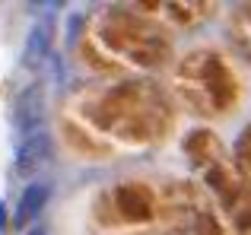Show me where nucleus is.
<instances>
[{"mask_svg": "<svg viewBox=\"0 0 251 235\" xmlns=\"http://www.w3.org/2000/svg\"><path fill=\"white\" fill-rule=\"evenodd\" d=\"M13 121H16V130L23 134V140H29L35 134H45V89L42 86H29L16 99Z\"/></svg>", "mask_w": 251, "mask_h": 235, "instance_id": "1", "label": "nucleus"}, {"mask_svg": "<svg viewBox=\"0 0 251 235\" xmlns=\"http://www.w3.org/2000/svg\"><path fill=\"white\" fill-rule=\"evenodd\" d=\"M51 156H54V140L48 137V130L29 137V140H23L19 149H16V172L29 178V175H35L38 168L48 165Z\"/></svg>", "mask_w": 251, "mask_h": 235, "instance_id": "2", "label": "nucleus"}, {"mask_svg": "<svg viewBox=\"0 0 251 235\" xmlns=\"http://www.w3.org/2000/svg\"><path fill=\"white\" fill-rule=\"evenodd\" d=\"M51 42H54V23H51V19H38V23L32 25L29 38H25V54H23L25 67L45 64V57L51 54Z\"/></svg>", "mask_w": 251, "mask_h": 235, "instance_id": "3", "label": "nucleus"}, {"mask_svg": "<svg viewBox=\"0 0 251 235\" xmlns=\"http://www.w3.org/2000/svg\"><path fill=\"white\" fill-rule=\"evenodd\" d=\"M48 197H51V185L48 181H32V185L23 191V197H19V207H16V213H13V223L16 226L32 223V219L45 210Z\"/></svg>", "mask_w": 251, "mask_h": 235, "instance_id": "4", "label": "nucleus"}, {"mask_svg": "<svg viewBox=\"0 0 251 235\" xmlns=\"http://www.w3.org/2000/svg\"><path fill=\"white\" fill-rule=\"evenodd\" d=\"M29 235H45V229H32V232H29Z\"/></svg>", "mask_w": 251, "mask_h": 235, "instance_id": "5", "label": "nucleus"}]
</instances>
